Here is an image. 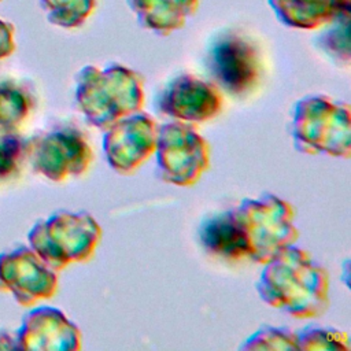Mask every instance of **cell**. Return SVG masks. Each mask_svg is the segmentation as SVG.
<instances>
[{"mask_svg": "<svg viewBox=\"0 0 351 351\" xmlns=\"http://www.w3.org/2000/svg\"><path fill=\"white\" fill-rule=\"evenodd\" d=\"M256 289L263 302L299 318H317L329 307L326 270L302 248L288 245L263 263Z\"/></svg>", "mask_w": 351, "mask_h": 351, "instance_id": "obj_1", "label": "cell"}, {"mask_svg": "<svg viewBox=\"0 0 351 351\" xmlns=\"http://www.w3.org/2000/svg\"><path fill=\"white\" fill-rule=\"evenodd\" d=\"M77 80V104L95 128L106 130L144 104L143 77L123 64L112 63L106 69L86 66Z\"/></svg>", "mask_w": 351, "mask_h": 351, "instance_id": "obj_2", "label": "cell"}, {"mask_svg": "<svg viewBox=\"0 0 351 351\" xmlns=\"http://www.w3.org/2000/svg\"><path fill=\"white\" fill-rule=\"evenodd\" d=\"M245 258L266 263L282 248L292 245L299 233L292 206L274 195L244 199L230 210Z\"/></svg>", "mask_w": 351, "mask_h": 351, "instance_id": "obj_3", "label": "cell"}, {"mask_svg": "<svg viewBox=\"0 0 351 351\" xmlns=\"http://www.w3.org/2000/svg\"><path fill=\"white\" fill-rule=\"evenodd\" d=\"M350 122L347 103L325 96L303 97L292 111L293 144L303 154L348 158L351 154Z\"/></svg>", "mask_w": 351, "mask_h": 351, "instance_id": "obj_4", "label": "cell"}, {"mask_svg": "<svg viewBox=\"0 0 351 351\" xmlns=\"http://www.w3.org/2000/svg\"><path fill=\"white\" fill-rule=\"evenodd\" d=\"M206 62L213 84L232 96H245L261 82V52L255 43L240 32L218 34L208 47Z\"/></svg>", "mask_w": 351, "mask_h": 351, "instance_id": "obj_5", "label": "cell"}, {"mask_svg": "<svg viewBox=\"0 0 351 351\" xmlns=\"http://www.w3.org/2000/svg\"><path fill=\"white\" fill-rule=\"evenodd\" d=\"M155 152L158 177L177 186L196 184L210 166V147L188 122L159 126Z\"/></svg>", "mask_w": 351, "mask_h": 351, "instance_id": "obj_6", "label": "cell"}, {"mask_svg": "<svg viewBox=\"0 0 351 351\" xmlns=\"http://www.w3.org/2000/svg\"><path fill=\"white\" fill-rule=\"evenodd\" d=\"M158 129V123L140 111L114 122L103 136V152L110 167L125 176L133 173L155 152Z\"/></svg>", "mask_w": 351, "mask_h": 351, "instance_id": "obj_7", "label": "cell"}, {"mask_svg": "<svg viewBox=\"0 0 351 351\" xmlns=\"http://www.w3.org/2000/svg\"><path fill=\"white\" fill-rule=\"evenodd\" d=\"M223 97L213 82L191 74L173 78L156 96V110L181 122H204L217 117Z\"/></svg>", "mask_w": 351, "mask_h": 351, "instance_id": "obj_8", "label": "cell"}, {"mask_svg": "<svg viewBox=\"0 0 351 351\" xmlns=\"http://www.w3.org/2000/svg\"><path fill=\"white\" fill-rule=\"evenodd\" d=\"M99 223L86 213L58 215L41 233V250L56 266L88 261L100 240Z\"/></svg>", "mask_w": 351, "mask_h": 351, "instance_id": "obj_9", "label": "cell"}, {"mask_svg": "<svg viewBox=\"0 0 351 351\" xmlns=\"http://www.w3.org/2000/svg\"><path fill=\"white\" fill-rule=\"evenodd\" d=\"M92 148L78 129H63L49 136L43 147V170L53 178L80 176L90 165Z\"/></svg>", "mask_w": 351, "mask_h": 351, "instance_id": "obj_10", "label": "cell"}, {"mask_svg": "<svg viewBox=\"0 0 351 351\" xmlns=\"http://www.w3.org/2000/svg\"><path fill=\"white\" fill-rule=\"evenodd\" d=\"M141 27L160 36L180 30L192 16L199 0H128Z\"/></svg>", "mask_w": 351, "mask_h": 351, "instance_id": "obj_11", "label": "cell"}, {"mask_svg": "<svg viewBox=\"0 0 351 351\" xmlns=\"http://www.w3.org/2000/svg\"><path fill=\"white\" fill-rule=\"evenodd\" d=\"M278 21L289 27L311 30L329 23L350 0H267Z\"/></svg>", "mask_w": 351, "mask_h": 351, "instance_id": "obj_12", "label": "cell"}, {"mask_svg": "<svg viewBox=\"0 0 351 351\" xmlns=\"http://www.w3.org/2000/svg\"><path fill=\"white\" fill-rule=\"evenodd\" d=\"M199 237L203 247L213 255L228 261H240L245 258L230 211L207 219L199 230Z\"/></svg>", "mask_w": 351, "mask_h": 351, "instance_id": "obj_13", "label": "cell"}, {"mask_svg": "<svg viewBox=\"0 0 351 351\" xmlns=\"http://www.w3.org/2000/svg\"><path fill=\"white\" fill-rule=\"evenodd\" d=\"M351 5L340 10L336 16L329 22L332 26L317 38V45L333 60L340 64L348 66L350 63V45H348V23H350Z\"/></svg>", "mask_w": 351, "mask_h": 351, "instance_id": "obj_14", "label": "cell"}, {"mask_svg": "<svg viewBox=\"0 0 351 351\" xmlns=\"http://www.w3.org/2000/svg\"><path fill=\"white\" fill-rule=\"evenodd\" d=\"M298 350L337 351L348 350V336L346 332L332 328L307 326L296 333Z\"/></svg>", "mask_w": 351, "mask_h": 351, "instance_id": "obj_15", "label": "cell"}, {"mask_svg": "<svg viewBox=\"0 0 351 351\" xmlns=\"http://www.w3.org/2000/svg\"><path fill=\"white\" fill-rule=\"evenodd\" d=\"M241 350H298L296 333L287 328L263 326L251 335L241 346Z\"/></svg>", "mask_w": 351, "mask_h": 351, "instance_id": "obj_16", "label": "cell"}, {"mask_svg": "<svg viewBox=\"0 0 351 351\" xmlns=\"http://www.w3.org/2000/svg\"><path fill=\"white\" fill-rule=\"evenodd\" d=\"M55 23L66 27L82 25L95 10L96 0H45Z\"/></svg>", "mask_w": 351, "mask_h": 351, "instance_id": "obj_17", "label": "cell"}]
</instances>
